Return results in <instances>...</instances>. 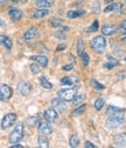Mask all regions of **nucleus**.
I'll return each mask as SVG.
<instances>
[{"label":"nucleus","instance_id":"17","mask_svg":"<svg viewBox=\"0 0 126 148\" xmlns=\"http://www.w3.org/2000/svg\"><path fill=\"white\" fill-rule=\"evenodd\" d=\"M0 45L4 46L6 49H12V47H13L12 40L6 35H0Z\"/></svg>","mask_w":126,"mask_h":148},{"label":"nucleus","instance_id":"27","mask_svg":"<svg viewBox=\"0 0 126 148\" xmlns=\"http://www.w3.org/2000/svg\"><path fill=\"white\" fill-rule=\"evenodd\" d=\"M50 25L53 27H60L63 25V20L59 19V18H53V19H50Z\"/></svg>","mask_w":126,"mask_h":148},{"label":"nucleus","instance_id":"32","mask_svg":"<svg viewBox=\"0 0 126 148\" xmlns=\"http://www.w3.org/2000/svg\"><path fill=\"white\" fill-rule=\"evenodd\" d=\"M107 110H109L110 113H124L125 112V109H121V108H118V107H115V106H109Z\"/></svg>","mask_w":126,"mask_h":148},{"label":"nucleus","instance_id":"35","mask_svg":"<svg viewBox=\"0 0 126 148\" xmlns=\"http://www.w3.org/2000/svg\"><path fill=\"white\" fill-rule=\"evenodd\" d=\"M118 32H119V33H124V34H126V20H124V21L120 24V26L118 27Z\"/></svg>","mask_w":126,"mask_h":148},{"label":"nucleus","instance_id":"8","mask_svg":"<svg viewBox=\"0 0 126 148\" xmlns=\"http://www.w3.org/2000/svg\"><path fill=\"white\" fill-rule=\"evenodd\" d=\"M32 90V86L28 81L26 80H21L19 84H18V92H19V94L22 95V97H27Z\"/></svg>","mask_w":126,"mask_h":148},{"label":"nucleus","instance_id":"14","mask_svg":"<svg viewBox=\"0 0 126 148\" xmlns=\"http://www.w3.org/2000/svg\"><path fill=\"white\" fill-rule=\"evenodd\" d=\"M123 10V5L120 3H110L109 6H106L104 12L105 13H110V12H119Z\"/></svg>","mask_w":126,"mask_h":148},{"label":"nucleus","instance_id":"23","mask_svg":"<svg viewBox=\"0 0 126 148\" xmlns=\"http://www.w3.org/2000/svg\"><path fill=\"white\" fill-rule=\"evenodd\" d=\"M38 143H39V147H41V148H48V147H49V142H48L46 135H43V134L39 136Z\"/></svg>","mask_w":126,"mask_h":148},{"label":"nucleus","instance_id":"31","mask_svg":"<svg viewBox=\"0 0 126 148\" xmlns=\"http://www.w3.org/2000/svg\"><path fill=\"white\" fill-rule=\"evenodd\" d=\"M81 60H82V62H83L84 66H88V65H89V60H90L89 54L85 53V52H83V53L81 54Z\"/></svg>","mask_w":126,"mask_h":148},{"label":"nucleus","instance_id":"36","mask_svg":"<svg viewBox=\"0 0 126 148\" xmlns=\"http://www.w3.org/2000/svg\"><path fill=\"white\" fill-rule=\"evenodd\" d=\"M39 120V118L36 116V115H35V116H32V118H29L28 120H27V122L30 125V126H34L35 123H36V121Z\"/></svg>","mask_w":126,"mask_h":148},{"label":"nucleus","instance_id":"47","mask_svg":"<svg viewBox=\"0 0 126 148\" xmlns=\"http://www.w3.org/2000/svg\"><path fill=\"white\" fill-rule=\"evenodd\" d=\"M12 1H13V3H19L20 0H12Z\"/></svg>","mask_w":126,"mask_h":148},{"label":"nucleus","instance_id":"4","mask_svg":"<svg viewBox=\"0 0 126 148\" xmlns=\"http://www.w3.org/2000/svg\"><path fill=\"white\" fill-rule=\"evenodd\" d=\"M57 95L64 101H71L76 95V88H62L57 92Z\"/></svg>","mask_w":126,"mask_h":148},{"label":"nucleus","instance_id":"43","mask_svg":"<svg viewBox=\"0 0 126 148\" xmlns=\"http://www.w3.org/2000/svg\"><path fill=\"white\" fill-rule=\"evenodd\" d=\"M7 4V0H0V6H4Z\"/></svg>","mask_w":126,"mask_h":148},{"label":"nucleus","instance_id":"3","mask_svg":"<svg viewBox=\"0 0 126 148\" xmlns=\"http://www.w3.org/2000/svg\"><path fill=\"white\" fill-rule=\"evenodd\" d=\"M90 45H91V47L95 52L103 53L105 51V47H106V40H105V38L103 35H97L91 40Z\"/></svg>","mask_w":126,"mask_h":148},{"label":"nucleus","instance_id":"30","mask_svg":"<svg viewBox=\"0 0 126 148\" xmlns=\"http://www.w3.org/2000/svg\"><path fill=\"white\" fill-rule=\"evenodd\" d=\"M91 85H92V87H94V88H96V89H99V90L105 89V86H104V85H102V84H99L96 79H92V80H91Z\"/></svg>","mask_w":126,"mask_h":148},{"label":"nucleus","instance_id":"40","mask_svg":"<svg viewBox=\"0 0 126 148\" xmlns=\"http://www.w3.org/2000/svg\"><path fill=\"white\" fill-rule=\"evenodd\" d=\"M55 36H57V38H60V39H65V35L63 34V33H55Z\"/></svg>","mask_w":126,"mask_h":148},{"label":"nucleus","instance_id":"6","mask_svg":"<svg viewBox=\"0 0 126 148\" xmlns=\"http://www.w3.org/2000/svg\"><path fill=\"white\" fill-rule=\"evenodd\" d=\"M16 119H18V116H16L15 113H8V114H6L4 116V119H3V121H1V128L3 129H7V128L12 127L15 123Z\"/></svg>","mask_w":126,"mask_h":148},{"label":"nucleus","instance_id":"38","mask_svg":"<svg viewBox=\"0 0 126 148\" xmlns=\"http://www.w3.org/2000/svg\"><path fill=\"white\" fill-rule=\"evenodd\" d=\"M73 68H74V65H73V64H69V65H65V66L62 67L63 71H71Z\"/></svg>","mask_w":126,"mask_h":148},{"label":"nucleus","instance_id":"13","mask_svg":"<svg viewBox=\"0 0 126 148\" xmlns=\"http://www.w3.org/2000/svg\"><path fill=\"white\" fill-rule=\"evenodd\" d=\"M30 60L39 64L41 67H47L48 66V58L43 57V55H33V57H30Z\"/></svg>","mask_w":126,"mask_h":148},{"label":"nucleus","instance_id":"21","mask_svg":"<svg viewBox=\"0 0 126 148\" xmlns=\"http://www.w3.org/2000/svg\"><path fill=\"white\" fill-rule=\"evenodd\" d=\"M35 5L39 8H49L51 6V3L49 0H35Z\"/></svg>","mask_w":126,"mask_h":148},{"label":"nucleus","instance_id":"37","mask_svg":"<svg viewBox=\"0 0 126 148\" xmlns=\"http://www.w3.org/2000/svg\"><path fill=\"white\" fill-rule=\"evenodd\" d=\"M97 29H98V21H94L92 26L90 27L88 31H89V32H97Z\"/></svg>","mask_w":126,"mask_h":148},{"label":"nucleus","instance_id":"18","mask_svg":"<svg viewBox=\"0 0 126 148\" xmlns=\"http://www.w3.org/2000/svg\"><path fill=\"white\" fill-rule=\"evenodd\" d=\"M48 14H49V11L47 8H39V10L33 12L32 16L34 18V19H41V18H43V16H47Z\"/></svg>","mask_w":126,"mask_h":148},{"label":"nucleus","instance_id":"46","mask_svg":"<svg viewBox=\"0 0 126 148\" xmlns=\"http://www.w3.org/2000/svg\"><path fill=\"white\" fill-rule=\"evenodd\" d=\"M121 41H123V42H124V44H126V36H124V38H123V39H121Z\"/></svg>","mask_w":126,"mask_h":148},{"label":"nucleus","instance_id":"25","mask_svg":"<svg viewBox=\"0 0 126 148\" xmlns=\"http://www.w3.org/2000/svg\"><path fill=\"white\" fill-rule=\"evenodd\" d=\"M80 145V139H78V136L77 135H71L70 136V140H69V146L70 147H73V148H75V147H77Z\"/></svg>","mask_w":126,"mask_h":148},{"label":"nucleus","instance_id":"44","mask_svg":"<svg viewBox=\"0 0 126 148\" xmlns=\"http://www.w3.org/2000/svg\"><path fill=\"white\" fill-rule=\"evenodd\" d=\"M5 25H6V24H5V21L0 19V26H5Z\"/></svg>","mask_w":126,"mask_h":148},{"label":"nucleus","instance_id":"26","mask_svg":"<svg viewBox=\"0 0 126 148\" xmlns=\"http://www.w3.org/2000/svg\"><path fill=\"white\" fill-rule=\"evenodd\" d=\"M85 108H86L85 105H81L80 107H77V108L74 110V112H73V115H74V116H78V115L83 114V113L85 112Z\"/></svg>","mask_w":126,"mask_h":148},{"label":"nucleus","instance_id":"11","mask_svg":"<svg viewBox=\"0 0 126 148\" xmlns=\"http://www.w3.org/2000/svg\"><path fill=\"white\" fill-rule=\"evenodd\" d=\"M113 143L116 147H126V133L117 134L113 138Z\"/></svg>","mask_w":126,"mask_h":148},{"label":"nucleus","instance_id":"34","mask_svg":"<svg viewBox=\"0 0 126 148\" xmlns=\"http://www.w3.org/2000/svg\"><path fill=\"white\" fill-rule=\"evenodd\" d=\"M83 52H84V41L82 39H80L77 41V53L81 55Z\"/></svg>","mask_w":126,"mask_h":148},{"label":"nucleus","instance_id":"22","mask_svg":"<svg viewBox=\"0 0 126 148\" xmlns=\"http://www.w3.org/2000/svg\"><path fill=\"white\" fill-rule=\"evenodd\" d=\"M39 81H40V85H41L43 88H46V89H51V88H53V84H51L46 77H41V78L39 79Z\"/></svg>","mask_w":126,"mask_h":148},{"label":"nucleus","instance_id":"2","mask_svg":"<svg viewBox=\"0 0 126 148\" xmlns=\"http://www.w3.org/2000/svg\"><path fill=\"white\" fill-rule=\"evenodd\" d=\"M24 125L20 122V123H18L14 129L12 131V133L9 134V142L11 143H16V142H19L22 140L24 138Z\"/></svg>","mask_w":126,"mask_h":148},{"label":"nucleus","instance_id":"49","mask_svg":"<svg viewBox=\"0 0 126 148\" xmlns=\"http://www.w3.org/2000/svg\"><path fill=\"white\" fill-rule=\"evenodd\" d=\"M78 1H82V0H78Z\"/></svg>","mask_w":126,"mask_h":148},{"label":"nucleus","instance_id":"42","mask_svg":"<svg viewBox=\"0 0 126 148\" xmlns=\"http://www.w3.org/2000/svg\"><path fill=\"white\" fill-rule=\"evenodd\" d=\"M11 147H12V148H22V145H19V143L16 142V143H13Z\"/></svg>","mask_w":126,"mask_h":148},{"label":"nucleus","instance_id":"29","mask_svg":"<svg viewBox=\"0 0 126 148\" xmlns=\"http://www.w3.org/2000/svg\"><path fill=\"white\" fill-rule=\"evenodd\" d=\"M104 103H105V101H104V99L103 98H98L96 101H95V108L97 109V110H100L103 107H104Z\"/></svg>","mask_w":126,"mask_h":148},{"label":"nucleus","instance_id":"15","mask_svg":"<svg viewBox=\"0 0 126 148\" xmlns=\"http://www.w3.org/2000/svg\"><path fill=\"white\" fill-rule=\"evenodd\" d=\"M117 32H118V27H116L113 25H104L102 27V33L104 35H113Z\"/></svg>","mask_w":126,"mask_h":148},{"label":"nucleus","instance_id":"7","mask_svg":"<svg viewBox=\"0 0 126 148\" xmlns=\"http://www.w3.org/2000/svg\"><path fill=\"white\" fill-rule=\"evenodd\" d=\"M39 132L43 135H50L53 133V128L50 126V122L46 119H42L39 121Z\"/></svg>","mask_w":126,"mask_h":148},{"label":"nucleus","instance_id":"9","mask_svg":"<svg viewBox=\"0 0 126 148\" xmlns=\"http://www.w3.org/2000/svg\"><path fill=\"white\" fill-rule=\"evenodd\" d=\"M43 118L46 120H48L49 122H55L59 119V114H57V110L54 108V107H49L44 110L43 113Z\"/></svg>","mask_w":126,"mask_h":148},{"label":"nucleus","instance_id":"28","mask_svg":"<svg viewBox=\"0 0 126 148\" xmlns=\"http://www.w3.org/2000/svg\"><path fill=\"white\" fill-rule=\"evenodd\" d=\"M40 67H41V66H40L39 64H36V62L30 64V66H29L30 72H32L33 74H39V73H40V71H41V68H40Z\"/></svg>","mask_w":126,"mask_h":148},{"label":"nucleus","instance_id":"24","mask_svg":"<svg viewBox=\"0 0 126 148\" xmlns=\"http://www.w3.org/2000/svg\"><path fill=\"white\" fill-rule=\"evenodd\" d=\"M85 12L84 11H69L67 13V16L70 18V19H74V18H78V16H82Z\"/></svg>","mask_w":126,"mask_h":148},{"label":"nucleus","instance_id":"10","mask_svg":"<svg viewBox=\"0 0 126 148\" xmlns=\"http://www.w3.org/2000/svg\"><path fill=\"white\" fill-rule=\"evenodd\" d=\"M51 105H53V107L55 108L57 112H60V113H64L65 110H67V106H65V102H64V100H62L61 98H56V99H53V101H51Z\"/></svg>","mask_w":126,"mask_h":148},{"label":"nucleus","instance_id":"19","mask_svg":"<svg viewBox=\"0 0 126 148\" xmlns=\"http://www.w3.org/2000/svg\"><path fill=\"white\" fill-rule=\"evenodd\" d=\"M118 65H119V61H118L117 59H115L113 57H111V55H109V57H107V61L105 62L104 67H105L106 69H112L113 67H116V66H118Z\"/></svg>","mask_w":126,"mask_h":148},{"label":"nucleus","instance_id":"16","mask_svg":"<svg viewBox=\"0 0 126 148\" xmlns=\"http://www.w3.org/2000/svg\"><path fill=\"white\" fill-rule=\"evenodd\" d=\"M36 35H38V28H36V27H30V28H28V29L25 32L24 39H25V40H33Z\"/></svg>","mask_w":126,"mask_h":148},{"label":"nucleus","instance_id":"41","mask_svg":"<svg viewBox=\"0 0 126 148\" xmlns=\"http://www.w3.org/2000/svg\"><path fill=\"white\" fill-rule=\"evenodd\" d=\"M65 47H67V46H65V45H64V44H62V45H59V46H57V48H56V49H57V51H59V52H60V51H62V49H65Z\"/></svg>","mask_w":126,"mask_h":148},{"label":"nucleus","instance_id":"12","mask_svg":"<svg viewBox=\"0 0 126 148\" xmlns=\"http://www.w3.org/2000/svg\"><path fill=\"white\" fill-rule=\"evenodd\" d=\"M9 18L12 21H19L21 18H22V11L21 10H18V8H9Z\"/></svg>","mask_w":126,"mask_h":148},{"label":"nucleus","instance_id":"1","mask_svg":"<svg viewBox=\"0 0 126 148\" xmlns=\"http://www.w3.org/2000/svg\"><path fill=\"white\" fill-rule=\"evenodd\" d=\"M125 122V118L123 116L121 113H111L110 116L106 119L105 125L109 128H118L121 125H124Z\"/></svg>","mask_w":126,"mask_h":148},{"label":"nucleus","instance_id":"33","mask_svg":"<svg viewBox=\"0 0 126 148\" xmlns=\"http://www.w3.org/2000/svg\"><path fill=\"white\" fill-rule=\"evenodd\" d=\"M84 100H85V94H80V95H75V97H74V99H73L74 103H76V105L81 103V102H82V101H84Z\"/></svg>","mask_w":126,"mask_h":148},{"label":"nucleus","instance_id":"39","mask_svg":"<svg viewBox=\"0 0 126 148\" xmlns=\"http://www.w3.org/2000/svg\"><path fill=\"white\" fill-rule=\"evenodd\" d=\"M85 148H96V146L92 143V142H90V141H86L85 145H84Z\"/></svg>","mask_w":126,"mask_h":148},{"label":"nucleus","instance_id":"20","mask_svg":"<svg viewBox=\"0 0 126 148\" xmlns=\"http://www.w3.org/2000/svg\"><path fill=\"white\" fill-rule=\"evenodd\" d=\"M77 82H78L77 79L71 78V77H64V78L61 79V84H62L63 86H74V85H76Z\"/></svg>","mask_w":126,"mask_h":148},{"label":"nucleus","instance_id":"5","mask_svg":"<svg viewBox=\"0 0 126 148\" xmlns=\"http://www.w3.org/2000/svg\"><path fill=\"white\" fill-rule=\"evenodd\" d=\"M13 95V89L8 85H0V100L1 101H8Z\"/></svg>","mask_w":126,"mask_h":148},{"label":"nucleus","instance_id":"45","mask_svg":"<svg viewBox=\"0 0 126 148\" xmlns=\"http://www.w3.org/2000/svg\"><path fill=\"white\" fill-rule=\"evenodd\" d=\"M104 1H105V3H107V4H110V3H112V1H113V0H104Z\"/></svg>","mask_w":126,"mask_h":148},{"label":"nucleus","instance_id":"48","mask_svg":"<svg viewBox=\"0 0 126 148\" xmlns=\"http://www.w3.org/2000/svg\"><path fill=\"white\" fill-rule=\"evenodd\" d=\"M125 61H126V57H125Z\"/></svg>","mask_w":126,"mask_h":148}]
</instances>
